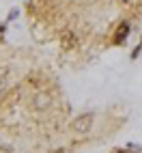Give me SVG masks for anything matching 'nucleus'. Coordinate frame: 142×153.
I'll list each match as a JSON object with an SVG mask.
<instances>
[{
    "label": "nucleus",
    "instance_id": "f03ea898",
    "mask_svg": "<svg viewBox=\"0 0 142 153\" xmlns=\"http://www.w3.org/2000/svg\"><path fill=\"white\" fill-rule=\"evenodd\" d=\"M127 35H129V24H127V22H123V24H121V26L116 28V37H114V43H116V45H121V43H123L125 39H127Z\"/></svg>",
    "mask_w": 142,
    "mask_h": 153
},
{
    "label": "nucleus",
    "instance_id": "7ed1b4c3",
    "mask_svg": "<svg viewBox=\"0 0 142 153\" xmlns=\"http://www.w3.org/2000/svg\"><path fill=\"white\" fill-rule=\"evenodd\" d=\"M123 153H125V151H123Z\"/></svg>",
    "mask_w": 142,
    "mask_h": 153
},
{
    "label": "nucleus",
    "instance_id": "f257e3e1",
    "mask_svg": "<svg viewBox=\"0 0 142 153\" xmlns=\"http://www.w3.org/2000/svg\"><path fill=\"white\" fill-rule=\"evenodd\" d=\"M88 127H90V117H88V114H84V117H80L78 121H73V129L80 131V134L88 131Z\"/></svg>",
    "mask_w": 142,
    "mask_h": 153
}]
</instances>
